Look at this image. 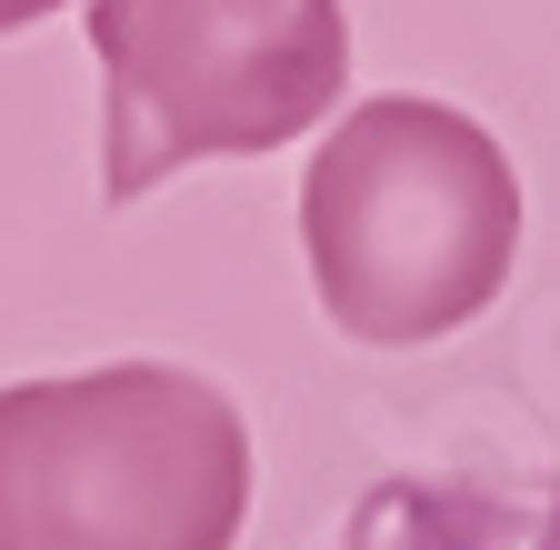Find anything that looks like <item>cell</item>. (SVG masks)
<instances>
[{
    "label": "cell",
    "mask_w": 560,
    "mask_h": 550,
    "mask_svg": "<svg viewBox=\"0 0 560 550\" xmlns=\"http://www.w3.org/2000/svg\"><path fill=\"white\" fill-rule=\"evenodd\" d=\"M250 421L180 361L0 381V550H241Z\"/></svg>",
    "instance_id": "2"
},
{
    "label": "cell",
    "mask_w": 560,
    "mask_h": 550,
    "mask_svg": "<svg viewBox=\"0 0 560 550\" xmlns=\"http://www.w3.org/2000/svg\"><path fill=\"white\" fill-rule=\"evenodd\" d=\"M50 11H70V0H0V31H31V21H50Z\"/></svg>",
    "instance_id": "5"
},
{
    "label": "cell",
    "mask_w": 560,
    "mask_h": 550,
    "mask_svg": "<svg viewBox=\"0 0 560 550\" xmlns=\"http://www.w3.org/2000/svg\"><path fill=\"white\" fill-rule=\"evenodd\" d=\"M101 200L130 211L190 161H260L350 91L340 0H91Z\"/></svg>",
    "instance_id": "3"
},
{
    "label": "cell",
    "mask_w": 560,
    "mask_h": 550,
    "mask_svg": "<svg viewBox=\"0 0 560 550\" xmlns=\"http://www.w3.org/2000/svg\"><path fill=\"white\" fill-rule=\"evenodd\" d=\"M301 250L330 330L371 351L451 340L501 301L521 260V171L470 110L381 91L311 151Z\"/></svg>",
    "instance_id": "1"
},
{
    "label": "cell",
    "mask_w": 560,
    "mask_h": 550,
    "mask_svg": "<svg viewBox=\"0 0 560 550\" xmlns=\"http://www.w3.org/2000/svg\"><path fill=\"white\" fill-rule=\"evenodd\" d=\"M350 550H560V491L381 480V491L350 511Z\"/></svg>",
    "instance_id": "4"
}]
</instances>
